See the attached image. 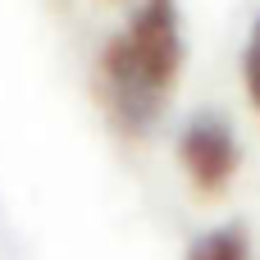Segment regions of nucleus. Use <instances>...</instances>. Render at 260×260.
<instances>
[{"mask_svg": "<svg viewBox=\"0 0 260 260\" xmlns=\"http://www.w3.org/2000/svg\"><path fill=\"white\" fill-rule=\"evenodd\" d=\"M183 64V37H178V0H142L128 18V27L101 50L96 87L105 101V114L123 133H146Z\"/></svg>", "mask_w": 260, "mask_h": 260, "instance_id": "f257e3e1", "label": "nucleus"}, {"mask_svg": "<svg viewBox=\"0 0 260 260\" xmlns=\"http://www.w3.org/2000/svg\"><path fill=\"white\" fill-rule=\"evenodd\" d=\"M178 155H183V169L192 174V183L201 192H219L238 169V137L219 114H197L183 128Z\"/></svg>", "mask_w": 260, "mask_h": 260, "instance_id": "f03ea898", "label": "nucleus"}, {"mask_svg": "<svg viewBox=\"0 0 260 260\" xmlns=\"http://www.w3.org/2000/svg\"><path fill=\"white\" fill-rule=\"evenodd\" d=\"M187 260H251V247H247V233L238 224H224V229L201 233L187 247Z\"/></svg>", "mask_w": 260, "mask_h": 260, "instance_id": "7ed1b4c3", "label": "nucleus"}, {"mask_svg": "<svg viewBox=\"0 0 260 260\" xmlns=\"http://www.w3.org/2000/svg\"><path fill=\"white\" fill-rule=\"evenodd\" d=\"M242 78H247V91L260 105V18L251 27V41H247V55H242Z\"/></svg>", "mask_w": 260, "mask_h": 260, "instance_id": "20e7f679", "label": "nucleus"}]
</instances>
